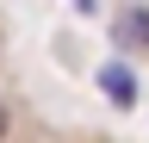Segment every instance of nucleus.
I'll list each match as a JSON object with an SVG mask.
<instances>
[{"label": "nucleus", "instance_id": "nucleus-1", "mask_svg": "<svg viewBox=\"0 0 149 143\" xmlns=\"http://www.w3.org/2000/svg\"><path fill=\"white\" fill-rule=\"evenodd\" d=\"M100 93H106L112 106H124V112L137 106V75H130V62H106V68H100Z\"/></svg>", "mask_w": 149, "mask_h": 143}, {"label": "nucleus", "instance_id": "nucleus-2", "mask_svg": "<svg viewBox=\"0 0 149 143\" xmlns=\"http://www.w3.org/2000/svg\"><path fill=\"white\" fill-rule=\"evenodd\" d=\"M112 38H118V50H149V6H124Z\"/></svg>", "mask_w": 149, "mask_h": 143}, {"label": "nucleus", "instance_id": "nucleus-3", "mask_svg": "<svg viewBox=\"0 0 149 143\" xmlns=\"http://www.w3.org/2000/svg\"><path fill=\"white\" fill-rule=\"evenodd\" d=\"M6 131H13V112H6V100H0V143H6Z\"/></svg>", "mask_w": 149, "mask_h": 143}, {"label": "nucleus", "instance_id": "nucleus-4", "mask_svg": "<svg viewBox=\"0 0 149 143\" xmlns=\"http://www.w3.org/2000/svg\"><path fill=\"white\" fill-rule=\"evenodd\" d=\"M93 6H100V0H74V13H93Z\"/></svg>", "mask_w": 149, "mask_h": 143}]
</instances>
